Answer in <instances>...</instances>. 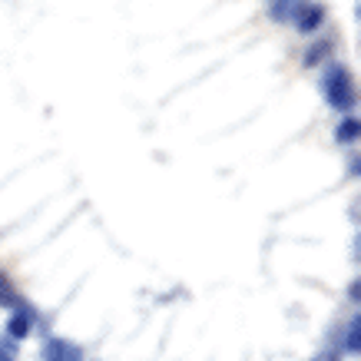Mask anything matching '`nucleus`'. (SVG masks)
<instances>
[{"instance_id": "nucleus-1", "label": "nucleus", "mask_w": 361, "mask_h": 361, "mask_svg": "<svg viewBox=\"0 0 361 361\" xmlns=\"http://www.w3.org/2000/svg\"><path fill=\"white\" fill-rule=\"evenodd\" d=\"M322 93L338 113H348L355 106V83H351V73L341 63H331L322 77Z\"/></svg>"}, {"instance_id": "nucleus-2", "label": "nucleus", "mask_w": 361, "mask_h": 361, "mask_svg": "<svg viewBox=\"0 0 361 361\" xmlns=\"http://www.w3.org/2000/svg\"><path fill=\"white\" fill-rule=\"evenodd\" d=\"M40 358L44 361H83V348L66 338H47Z\"/></svg>"}, {"instance_id": "nucleus-3", "label": "nucleus", "mask_w": 361, "mask_h": 361, "mask_svg": "<svg viewBox=\"0 0 361 361\" xmlns=\"http://www.w3.org/2000/svg\"><path fill=\"white\" fill-rule=\"evenodd\" d=\"M33 331V312L30 308H13L11 322H7V338L11 341H23Z\"/></svg>"}, {"instance_id": "nucleus-4", "label": "nucleus", "mask_w": 361, "mask_h": 361, "mask_svg": "<svg viewBox=\"0 0 361 361\" xmlns=\"http://www.w3.org/2000/svg\"><path fill=\"white\" fill-rule=\"evenodd\" d=\"M322 20H325V11H322V4H308L305 0V7L298 11V17L292 23H295L302 33H315L318 27H322Z\"/></svg>"}, {"instance_id": "nucleus-5", "label": "nucleus", "mask_w": 361, "mask_h": 361, "mask_svg": "<svg viewBox=\"0 0 361 361\" xmlns=\"http://www.w3.org/2000/svg\"><path fill=\"white\" fill-rule=\"evenodd\" d=\"M302 7H305V0H275L272 4V20H279V23L295 20Z\"/></svg>"}, {"instance_id": "nucleus-6", "label": "nucleus", "mask_w": 361, "mask_h": 361, "mask_svg": "<svg viewBox=\"0 0 361 361\" xmlns=\"http://www.w3.org/2000/svg\"><path fill=\"white\" fill-rule=\"evenodd\" d=\"M358 335H361V318H348V325H345V335H341V351H348V355H358Z\"/></svg>"}, {"instance_id": "nucleus-7", "label": "nucleus", "mask_w": 361, "mask_h": 361, "mask_svg": "<svg viewBox=\"0 0 361 361\" xmlns=\"http://www.w3.org/2000/svg\"><path fill=\"white\" fill-rule=\"evenodd\" d=\"M0 308H20V298L13 292V285L0 275Z\"/></svg>"}, {"instance_id": "nucleus-8", "label": "nucleus", "mask_w": 361, "mask_h": 361, "mask_svg": "<svg viewBox=\"0 0 361 361\" xmlns=\"http://www.w3.org/2000/svg\"><path fill=\"white\" fill-rule=\"evenodd\" d=\"M358 140V120L355 116H345L338 123V142H355Z\"/></svg>"}, {"instance_id": "nucleus-9", "label": "nucleus", "mask_w": 361, "mask_h": 361, "mask_svg": "<svg viewBox=\"0 0 361 361\" xmlns=\"http://www.w3.org/2000/svg\"><path fill=\"white\" fill-rule=\"evenodd\" d=\"M0 361H17V341L0 338Z\"/></svg>"}, {"instance_id": "nucleus-10", "label": "nucleus", "mask_w": 361, "mask_h": 361, "mask_svg": "<svg viewBox=\"0 0 361 361\" xmlns=\"http://www.w3.org/2000/svg\"><path fill=\"white\" fill-rule=\"evenodd\" d=\"M325 50H329V44H322V47H312V50H308V56H305V63H308V66H315L318 60H322V54H325Z\"/></svg>"}, {"instance_id": "nucleus-11", "label": "nucleus", "mask_w": 361, "mask_h": 361, "mask_svg": "<svg viewBox=\"0 0 361 361\" xmlns=\"http://www.w3.org/2000/svg\"><path fill=\"white\" fill-rule=\"evenodd\" d=\"M315 361H338V351H335V348H331V351H322Z\"/></svg>"}]
</instances>
